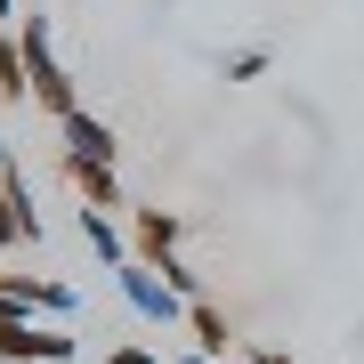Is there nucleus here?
Returning <instances> with one entry per match:
<instances>
[{
    "label": "nucleus",
    "mask_w": 364,
    "mask_h": 364,
    "mask_svg": "<svg viewBox=\"0 0 364 364\" xmlns=\"http://www.w3.org/2000/svg\"><path fill=\"white\" fill-rule=\"evenodd\" d=\"M0 299L16 316H73V291L49 284V275H0Z\"/></svg>",
    "instance_id": "39448f33"
},
{
    "label": "nucleus",
    "mask_w": 364,
    "mask_h": 364,
    "mask_svg": "<svg viewBox=\"0 0 364 364\" xmlns=\"http://www.w3.org/2000/svg\"><path fill=\"white\" fill-rule=\"evenodd\" d=\"M186 332H195V340H203V356H210V364H219V356H235V348H243V340H235V324H227V316H219V308H210V299H186Z\"/></svg>",
    "instance_id": "6e6552de"
},
{
    "label": "nucleus",
    "mask_w": 364,
    "mask_h": 364,
    "mask_svg": "<svg viewBox=\"0 0 364 364\" xmlns=\"http://www.w3.org/2000/svg\"><path fill=\"white\" fill-rule=\"evenodd\" d=\"M0 97H25L33 105V81H25V41H16V25H0Z\"/></svg>",
    "instance_id": "9d476101"
},
{
    "label": "nucleus",
    "mask_w": 364,
    "mask_h": 364,
    "mask_svg": "<svg viewBox=\"0 0 364 364\" xmlns=\"http://www.w3.org/2000/svg\"><path fill=\"white\" fill-rule=\"evenodd\" d=\"M267 73V49H243V57H227V81H259Z\"/></svg>",
    "instance_id": "9b49d317"
},
{
    "label": "nucleus",
    "mask_w": 364,
    "mask_h": 364,
    "mask_svg": "<svg viewBox=\"0 0 364 364\" xmlns=\"http://www.w3.org/2000/svg\"><path fill=\"white\" fill-rule=\"evenodd\" d=\"M0 170H9V146H0Z\"/></svg>",
    "instance_id": "dca6fc26"
},
{
    "label": "nucleus",
    "mask_w": 364,
    "mask_h": 364,
    "mask_svg": "<svg viewBox=\"0 0 364 364\" xmlns=\"http://www.w3.org/2000/svg\"><path fill=\"white\" fill-rule=\"evenodd\" d=\"M243 356H251V364H291L284 348H267V340H243Z\"/></svg>",
    "instance_id": "4468645a"
},
{
    "label": "nucleus",
    "mask_w": 364,
    "mask_h": 364,
    "mask_svg": "<svg viewBox=\"0 0 364 364\" xmlns=\"http://www.w3.org/2000/svg\"><path fill=\"white\" fill-rule=\"evenodd\" d=\"M130 243H138V259L146 267H170V259H178V243H186V219H178V210H130Z\"/></svg>",
    "instance_id": "20e7f679"
},
{
    "label": "nucleus",
    "mask_w": 364,
    "mask_h": 364,
    "mask_svg": "<svg viewBox=\"0 0 364 364\" xmlns=\"http://www.w3.org/2000/svg\"><path fill=\"white\" fill-rule=\"evenodd\" d=\"M16 41H25V81H33V105H41L49 122H65L81 97H73V73L57 65V33H49V16H41V9H25V16H16Z\"/></svg>",
    "instance_id": "f257e3e1"
},
{
    "label": "nucleus",
    "mask_w": 364,
    "mask_h": 364,
    "mask_svg": "<svg viewBox=\"0 0 364 364\" xmlns=\"http://www.w3.org/2000/svg\"><path fill=\"white\" fill-rule=\"evenodd\" d=\"M65 178L81 186V203H90V210H130V203H122L114 162H73V154H65Z\"/></svg>",
    "instance_id": "0eeeda50"
},
{
    "label": "nucleus",
    "mask_w": 364,
    "mask_h": 364,
    "mask_svg": "<svg viewBox=\"0 0 364 364\" xmlns=\"http://www.w3.org/2000/svg\"><path fill=\"white\" fill-rule=\"evenodd\" d=\"M81 243H90V251H97L105 267H130V243H122L114 210H90V203H81Z\"/></svg>",
    "instance_id": "1a4fd4ad"
},
{
    "label": "nucleus",
    "mask_w": 364,
    "mask_h": 364,
    "mask_svg": "<svg viewBox=\"0 0 364 364\" xmlns=\"http://www.w3.org/2000/svg\"><path fill=\"white\" fill-rule=\"evenodd\" d=\"M57 138H65V154H73V162H114V154H122V146H114V130H105L90 105H73V114L57 122Z\"/></svg>",
    "instance_id": "423d86ee"
},
{
    "label": "nucleus",
    "mask_w": 364,
    "mask_h": 364,
    "mask_svg": "<svg viewBox=\"0 0 364 364\" xmlns=\"http://www.w3.org/2000/svg\"><path fill=\"white\" fill-rule=\"evenodd\" d=\"M105 364H170L162 348H105Z\"/></svg>",
    "instance_id": "ddd939ff"
},
{
    "label": "nucleus",
    "mask_w": 364,
    "mask_h": 364,
    "mask_svg": "<svg viewBox=\"0 0 364 364\" xmlns=\"http://www.w3.org/2000/svg\"><path fill=\"white\" fill-rule=\"evenodd\" d=\"M122 275V299L146 316V324H186V291L170 284L162 267H146V259H130V267H114Z\"/></svg>",
    "instance_id": "f03ea898"
},
{
    "label": "nucleus",
    "mask_w": 364,
    "mask_h": 364,
    "mask_svg": "<svg viewBox=\"0 0 364 364\" xmlns=\"http://www.w3.org/2000/svg\"><path fill=\"white\" fill-rule=\"evenodd\" d=\"M0 356H9V364H65L73 356V332L33 324V316H9V324H0Z\"/></svg>",
    "instance_id": "7ed1b4c3"
},
{
    "label": "nucleus",
    "mask_w": 364,
    "mask_h": 364,
    "mask_svg": "<svg viewBox=\"0 0 364 364\" xmlns=\"http://www.w3.org/2000/svg\"><path fill=\"white\" fill-rule=\"evenodd\" d=\"M16 16H25V0H0V25H16Z\"/></svg>",
    "instance_id": "2eb2a0df"
},
{
    "label": "nucleus",
    "mask_w": 364,
    "mask_h": 364,
    "mask_svg": "<svg viewBox=\"0 0 364 364\" xmlns=\"http://www.w3.org/2000/svg\"><path fill=\"white\" fill-rule=\"evenodd\" d=\"M162 275H170V284H178V291H186V299H203V275H195V267H186V259H170V267H162Z\"/></svg>",
    "instance_id": "f8f14e48"
}]
</instances>
